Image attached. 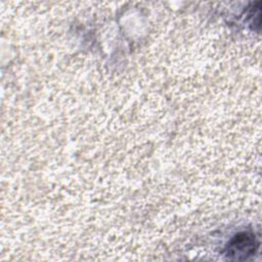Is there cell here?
I'll use <instances>...</instances> for the list:
<instances>
[{
	"mask_svg": "<svg viewBox=\"0 0 262 262\" xmlns=\"http://www.w3.org/2000/svg\"><path fill=\"white\" fill-rule=\"evenodd\" d=\"M258 243L253 233L243 232L235 235L227 246V255L231 259L242 260L253 255Z\"/></svg>",
	"mask_w": 262,
	"mask_h": 262,
	"instance_id": "1",
	"label": "cell"
}]
</instances>
